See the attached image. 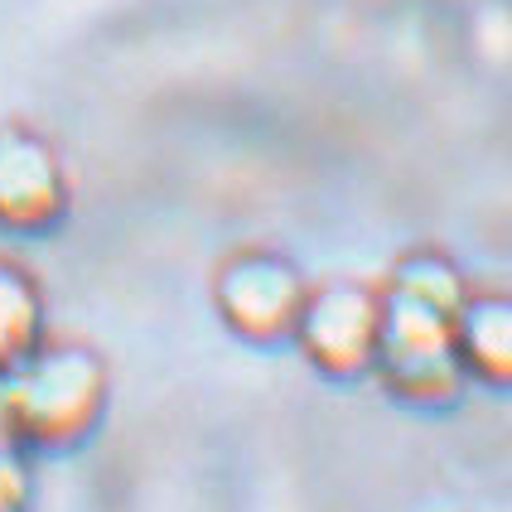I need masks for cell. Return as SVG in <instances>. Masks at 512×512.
<instances>
[{
  "instance_id": "obj_1",
  "label": "cell",
  "mask_w": 512,
  "mask_h": 512,
  "mask_svg": "<svg viewBox=\"0 0 512 512\" xmlns=\"http://www.w3.org/2000/svg\"><path fill=\"white\" fill-rule=\"evenodd\" d=\"M5 397H10V426L20 445L63 450V445H78L102 421L107 368L87 348L39 343L20 368L5 372Z\"/></svg>"
},
{
  "instance_id": "obj_2",
  "label": "cell",
  "mask_w": 512,
  "mask_h": 512,
  "mask_svg": "<svg viewBox=\"0 0 512 512\" xmlns=\"http://www.w3.org/2000/svg\"><path fill=\"white\" fill-rule=\"evenodd\" d=\"M372 372L382 377V387L392 397L416 401V406L459 397L464 363L455 348V319L426 310V305H411L401 295H382V329H377Z\"/></svg>"
},
{
  "instance_id": "obj_3",
  "label": "cell",
  "mask_w": 512,
  "mask_h": 512,
  "mask_svg": "<svg viewBox=\"0 0 512 512\" xmlns=\"http://www.w3.org/2000/svg\"><path fill=\"white\" fill-rule=\"evenodd\" d=\"M377 329H382V295L368 285L334 281L305 295L290 339L324 377H358L372 372Z\"/></svg>"
},
{
  "instance_id": "obj_4",
  "label": "cell",
  "mask_w": 512,
  "mask_h": 512,
  "mask_svg": "<svg viewBox=\"0 0 512 512\" xmlns=\"http://www.w3.org/2000/svg\"><path fill=\"white\" fill-rule=\"evenodd\" d=\"M305 295H310V290L300 281V271H295L290 261L266 256V252L232 256L228 266L218 271V285H213V300H218L223 324L247 343L290 339Z\"/></svg>"
},
{
  "instance_id": "obj_5",
  "label": "cell",
  "mask_w": 512,
  "mask_h": 512,
  "mask_svg": "<svg viewBox=\"0 0 512 512\" xmlns=\"http://www.w3.org/2000/svg\"><path fill=\"white\" fill-rule=\"evenodd\" d=\"M68 208L63 165L29 131H0V228L44 232Z\"/></svg>"
},
{
  "instance_id": "obj_6",
  "label": "cell",
  "mask_w": 512,
  "mask_h": 512,
  "mask_svg": "<svg viewBox=\"0 0 512 512\" xmlns=\"http://www.w3.org/2000/svg\"><path fill=\"white\" fill-rule=\"evenodd\" d=\"M455 348L464 377L512 387V295H469L455 314Z\"/></svg>"
},
{
  "instance_id": "obj_7",
  "label": "cell",
  "mask_w": 512,
  "mask_h": 512,
  "mask_svg": "<svg viewBox=\"0 0 512 512\" xmlns=\"http://www.w3.org/2000/svg\"><path fill=\"white\" fill-rule=\"evenodd\" d=\"M44 343V300L15 261H0V377Z\"/></svg>"
},
{
  "instance_id": "obj_8",
  "label": "cell",
  "mask_w": 512,
  "mask_h": 512,
  "mask_svg": "<svg viewBox=\"0 0 512 512\" xmlns=\"http://www.w3.org/2000/svg\"><path fill=\"white\" fill-rule=\"evenodd\" d=\"M387 295H401V300H411V305H426V310L455 319L459 305L469 300V285H464V276H459L445 256L416 252L392 271V290H387Z\"/></svg>"
},
{
  "instance_id": "obj_9",
  "label": "cell",
  "mask_w": 512,
  "mask_h": 512,
  "mask_svg": "<svg viewBox=\"0 0 512 512\" xmlns=\"http://www.w3.org/2000/svg\"><path fill=\"white\" fill-rule=\"evenodd\" d=\"M29 503V469L20 459V445L0 440V512H25Z\"/></svg>"
},
{
  "instance_id": "obj_10",
  "label": "cell",
  "mask_w": 512,
  "mask_h": 512,
  "mask_svg": "<svg viewBox=\"0 0 512 512\" xmlns=\"http://www.w3.org/2000/svg\"><path fill=\"white\" fill-rule=\"evenodd\" d=\"M0 440L20 445V440H15V426H10V397H5V377H0Z\"/></svg>"
}]
</instances>
